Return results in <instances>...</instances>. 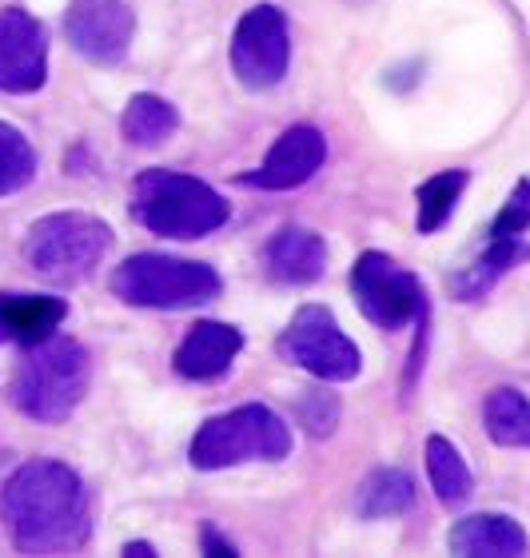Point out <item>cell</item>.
Returning <instances> with one entry per match:
<instances>
[{"label":"cell","mask_w":530,"mask_h":558,"mask_svg":"<svg viewBox=\"0 0 530 558\" xmlns=\"http://www.w3.org/2000/svg\"><path fill=\"white\" fill-rule=\"evenodd\" d=\"M0 519L12 547L24 555H64L93 531L88 487L72 466L57 459H33L12 471L0 490Z\"/></svg>","instance_id":"1"},{"label":"cell","mask_w":530,"mask_h":558,"mask_svg":"<svg viewBox=\"0 0 530 558\" xmlns=\"http://www.w3.org/2000/svg\"><path fill=\"white\" fill-rule=\"evenodd\" d=\"M327 160V140L312 124H296L272 144L264 163L243 175V184L264 187V192H288V187L308 184Z\"/></svg>","instance_id":"12"},{"label":"cell","mask_w":530,"mask_h":558,"mask_svg":"<svg viewBox=\"0 0 530 558\" xmlns=\"http://www.w3.org/2000/svg\"><path fill=\"white\" fill-rule=\"evenodd\" d=\"M124 555H132V558H152V555H156V547H148V543H128Z\"/></svg>","instance_id":"26"},{"label":"cell","mask_w":530,"mask_h":558,"mask_svg":"<svg viewBox=\"0 0 530 558\" xmlns=\"http://www.w3.org/2000/svg\"><path fill=\"white\" fill-rule=\"evenodd\" d=\"M291 64V36L288 16L276 4H255L240 16L231 36V69L243 88L267 93L288 76Z\"/></svg>","instance_id":"9"},{"label":"cell","mask_w":530,"mask_h":558,"mask_svg":"<svg viewBox=\"0 0 530 558\" xmlns=\"http://www.w3.org/2000/svg\"><path fill=\"white\" fill-rule=\"evenodd\" d=\"M243 348V336L236 331L231 324H216V319H204L180 339V348H176V372L184 375V379H219V375L228 372L231 360L240 355Z\"/></svg>","instance_id":"13"},{"label":"cell","mask_w":530,"mask_h":558,"mask_svg":"<svg viewBox=\"0 0 530 558\" xmlns=\"http://www.w3.org/2000/svg\"><path fill=\"white\" fill-rule=\"evenodd\" d=\"M483 427L498 447L530 451V399L515 387H495L483 403Z\"/></svg>","instance_id":"19"},{"label":"cell","mask_w":530,"mask_h":558,"mask_svg":"<svg viewBox=\"0 0 530 558\" xmlns=\"http://www.w3.org/2000/svg\"><path fill=\"white\" fill-rule=\"evenodd\" d=\"M426 475H431V487H435L443 507H459V502L471 499V487H474L471 466L459 454V447L450 439H443V435L426 439Z\"/></svg>","instance_id":"20"},{"label":"cell","mask_w":530,"mask_h":558,"mask_svg":"<svg viewBox=\"0 0 530 558\" xmlns=\"http://www.w3.org/2000/svg\"><path fill=\"white\" fill-rule=\"evenodd\" d=\"M264 264L279 283H315L327 271V244L308 228H279L264 247Z\"/></svg>","instance_id":"16"},{"label":"cell","mask_w":530,"mask_h":558,"mask_svg":"<svg viewBox=\"0 0 530 558\" xmlns=\"http://www.w3.org/2000/svg\"><path fill=\"white\" fill-rule=\"evenodd\" d=\"M48 81V33L24 9L0 12V93L28 96Z\"/></svg>","instance_id":"11"},{"label":"cell","mask_w":530,"mask_h":558,"mask_svg":"<svg viewBox=\"0 0 530 558\" xmlns=\"http://www.w3.org/2000/svg\"><path fill=\"white\" fill-rule=\"evenodd\" d=\"M291 451V430L288 423L264 403H248L228 415L208 418L192 439V466L200 471H224L236 463H276Z\"/></svg>","instance_id":"6"},{"label":"cell","mask_w":530,"mask_h":558,"mask_svg":"<svg viewBox=\"0 0 530 558\" xmlns=\"http://www.w3.org/2000/svg\"><path fill=\"white\" fill-rule=\"evenodd\" d=\"M411 502H415V483L407 471H395V466H383L375 475L359 487V502L356 511L363 519H395V514L411 511Z\"/></svg>","instance_id":"21"},{"label":"cell","mask_w":530,"mask_h":558,"mask_svg":"<svg viewBox=\"0 0 530 558\" xmlns=\"http://www.w3.org/2000/svg\"><path fill=\"white\" fill-rule=\"evenodd\" d=\"M447 547L467 558H515L527 555V531L510 514H471L450 526Z\"/></svg>","instance_id":"17"},{"label":"cell","mask_w":530,"mask_h":558,"mask_svg":"<svg viewBox=\"0 0 530 558\" xmlns=\"http://www.w3.org/2000/svg\"><path fill=\"white\" fill-rule=\"evenodd\" d=\"M467 184H471V172H467V168H447V172H438V175H431V180H423V184H419V192H415V199H419V232H423V235L438 232V228L455 216V204L462 199Z\"/></svg>","instance_id":"22"},{"label":"cell","mask_w":530,"mask_h":558,"mask_svg":"<svg viewBox=\"0 0 530 558\" xmlns=\"http://www.w3.org/2000/svg\"><path fill=\"white\" fill-rule=\"evenodd\" d=\"M132 216L164 240H200L228 223V199L196 175L148 168L132 184Z\"/></svg>","instance_id":"2"},{"label":"cell","mask_w":530,"mask_h":558,"mask_svg":"<svg viewBox=\"0 0 530 558\" xmlns=\"http://www.w3.org/2000/svg\"><path fill=\"white\" fill-rule=\"evenodd\" d=\"M69 303L57 295H21V291H0V343H21L36 348L57 336L64 324Z\"/></svg>","instance_id":"14"},{"label":"cell","mask_w":530,"mask_h":558,"mask_svg":"<svg viewBox=\"0 0 530 558\" xmlns=\"http://www.w3.org/2000/svg\"><path fill=\"white\" fill-rule=\"evenodd\" d=\"M296 415H300V423L312 435H332L335 423H339V399L332 391H308L296 403Z\"/></svg>","instance_id":"24"},{"label":"cell","mask_w":530,"mask_h":558,"mask_svg":"<svg viewBox=\"0 0 530 558\" xmlns=\"http://www.w3.org/2000/svg\"><path fill=\"white\" fill-rule=\"evenodd\" d=\"M33 175H36V151L28 144V136L0 120V196H12V192L28 187Z\"/></svg>","instance_id":"23"},{"label":"cell","mask_w":530,"mask_h":558,"mask_svg":"<svg viewBox=\"0 0 530 558\" xmlns=\"http://www.w3.org/2000/svg\"><path fill=\"white\" fill-rule=\"evenodd\" d=\"M351 295L363 319L383 331H399L407 324H423L426 295L415 271L395 264L383 252H363L351 268Z\"/></svg>","instance_id":"7"},{"label":"cell","mask_w":530,"mask_h":558,"mask_svg":"<svg viewBox=\"0 0 530 558\" xmlns=\"http://www.w3.org/2000/svg\"><path fill=\"white\" fill-rule=\"evenodd\" d=\"M204 550H208V555H228V558H236V547H231L228 538H219L216 531H212V526H204Z\"/></svg>","instance_id":"25"},{"label":"cell","mask_w":530,"mask_h":558,"mask_svg":"<svg viewBox=\"0 0 530 558\" xmlns=\"http://www.w3.org/2000/svg\"><path fill=\"white\" fill-rule=\"evenodd\" d=\"M530 259V244L527 235H503V232H486V244L483 252L459 268L450 276V291H455V300L471 303V300H483L486 291L495 288L498 279L507 276L510 268H519Z\"/></svg>","instance_id":"15"},{"label":"cell","mask_w":530,"mask_h":558,"mask_svg":"<svg viewBox=\"0 0 530 558\" xmlns=\"http://www.w3.org/2000/svg\"><path fill=\"white\" fill-rule=\"evenodd\" d=\"M112 247V228L88 211H52L36 220L24 240V259L48 283H81Z\"/></svg>","instance_id":"5"},{"label":"cell","mask_w":530,"mask_h":558,"mask_svg":"<svg viewBox=\"0 0 530 558\" xmlns=\"http://www.w3.org/2000/svg\"><path fill=\"white\" fill-rule=\"evenodd\" d=\"M216 268L200 264V259H176L156 256V252H140L124 259L112 276V295L132 303V307H156V312H184V307H204L219 300Z\"/></svg>","instance_id":"4"},{"label":"cell","mask_w":530,"mask_h":558,"mask_svg":"<svg viewBox=\"0 0 530 558\" xmlns=\"http://www.w3.org/2000/svg\"><path fill=\"white\" fill-rule=\"evenodd\" d=\"M69 45L93 64H120L136 36V16L124 0H72L64 12Z\"/></svg>","instance_id":"10"},{"label":"cell","mask_w":530,"mask_h":558,"mask_svg":"<svg viewBox=\"0 0 530 558\" xmlns=\"http://www.w3.org/2000/svg\"><path fill=\"white\" fill-rule=\"evenodd\" d=\"M88 391V351L69 336L28 348L12 375V403L36 423H64Z\"/></svg>","instance_id":"3"},{"label":"cell","mask_w":530,"mask_h":558,"mask_svg":"<svg viewBox=\"0 0 530 558\" xmlns=\"http://www.w3.org/2000/svg\"><path fill=\"white\" fill-rule=\"evenodd\" d=\"M180 129V112H176L164 96L152 93H136L128 100L124 117H120V132L132 148H160L176 136Z\"/></svg>","instance_id":"18"},{"label":"cell","mask_w":530,"mask_h":558,"mask_svg":"<svg viewBox=\"0 0 530 558\" xmlns=\"http://www.w3.org/2000/svg\"><path fill=\"white\" fill-rule=\"evenodd\" d=\"M279 355L303 372H312L315 379L327 384H347L363 372V355H359L356 339H347V331L335 324V315L320 303H308L296 312L288 331L279 336Z\"/></svg>","instance_id":"8"}]
</instances>
